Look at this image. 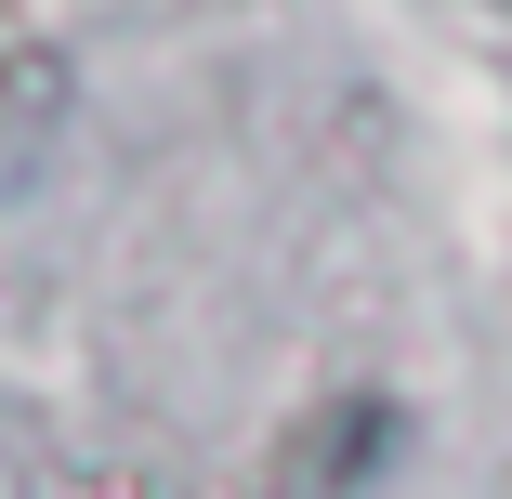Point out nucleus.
Returning a JSON list of instances; mask_svg holds the SVG:
<instances>
[{
  "label": "nucleus",
  "mask_w": 512,
  "mask_h": 499,
  "mask_svg": "<svg viewBox=\"0 0 512 499\" xmlns=\"http://www.w3.org/2000/svg\"><path fill=\"white\" fill-rule=\"evenodd\" d=\"M381 447H394V408H381V394H342L329 421H302V434H289V460H276L263 499H368Z\"/></svg>",
  "instance_id": "1"
}]
</instances>
